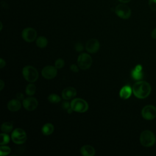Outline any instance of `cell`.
<instances>
[{"label": "cell", "mask_w": 156, "mask_h": 156, "mask_svg": "<svg viewBox=\"0 0 156 156\" xmlns=\"http://www.w3.org/2000/svg\"><path fill=\"white\" fill-rule=\"evenodd\" d=\"M132 91L136 98L138 99H145L150 94L151 92V87L147 82L139 80L133 84Z\"/></svg>", "instance_id": "1"}, {"label": "cell", "mask_w": 156, "mask_h": 156, "mask_svg": "<svg viewBox=\"0 0 156 156\" xmlns=\"http://www.w3.org/2000/svg\"><path fill=\"white\" fill-rule=\"evenodd\" d=\"M141 144L146 147H149L154 145L156 141L155 134L151 130H146L143 131L140 136Z\"/></svg>", "instance_id": "2"}, {"label": "cell", "mask_w": 156, "mask_h": 156, "mask_svg": "<svg viewBox=\"0 0 156 156\" xmlns=\"http://www.w3.org/2000/svg\"><path fill=\"white\" fill-rule=\"evenodd\" d=\"M23 77L29 82H35L38 78V72L37 69L30 65L26 66L22 71Z\"/></svg>", "instance_id": "3"}, {"label": "cell", "mask_w": 156, "mask_h": 156, "mask_svg": "<svg viewBox=\"0 0 156 156\" xmlns=\"http://www.w3.org/2000/svg\"><path fill=\"white\" fill-rule=\"evenodd\" d=\"M115 13L119 18L123 20H127L131 16L132 11L130 7L126 4L121 3L115 7Z\"/></svg>", "instance_id": "4"}, {"label": "cell", "mask_w": 156, "mask_h": 156, "mask_svg": "<svg viewBox=\"0 0 156 156\" xmlns=\"http://www.w3.org/2000/svg\"><path fill=\"white\" fill-rule=\"evenodd\" d=\"M71 107L73 111L84 113L88 110V104L86 101L81 98H74L71 102Z\"/></svg>", "instance_id": "5"}, {"label": "cell", "mask_w": 156, "mask_h": 156, "mask_svg": "<svg viewBox=\"0 0 156 156\" xmlns=\"http://www.w3.org/2000/svg\"><path fill=\"white\" fill-rule=\"evenodd\" d=\"M11 139L14 143L22 144L24 143L27 140V134L23 129L16 128L12 132Z\"/></svg>", "instance_id": "6"}, {"label": "cell", "mask_w": 156, "mask_h": 156, "mask_svg": "<svg viewBox=\"0 0 156 156\" xmlns=\"http://www.w3.org/2000/svg\"><path fill=\"white\" fill-rule=\"evenodd\" d=\"M77 62L79 68L82 69H89L91 66L93 60L91 57L88 54L82 53L79 55Z\"/></svg>", "instance_id": "7"}, {"label": "cell", "mask_w": 156, "mask_h": 156, "mask_svg": "<svg viewBox=\"0 0 156 156\" xmlns=\"http://www.w3.org/2000/svg\"><path fill=\"white\" fill-rule=\"evenodd\" d=\"M141 116L146 120H152L156 117V107L147 105L141 110Z\"/></svg>", "instance_id": "8"}, {"label": "cell", "mask_w": 156, "mask_h": 156, "mask_svg": "<svg viewBox=\"0 0 156 156\" xmlns=\"http://www.w3.org/2000/svg\"><path fill=\"white\" fill-rule=\"evenodd\" d=\"M23 39L26 42L31 43L37 39V32L34 28L28 27L24 28L21 33Z\"/></svg>", "instance_id": "9"}, {"label": "cell", "mask_w": 156, "mask_h": 156, "mask_svg": "<svg viewBox=\"0 0 156 156\" xmlns=\"http://www.w3.org/2000/svg\"><path fill=\"white\" fill-rule=\"evenodd\" d=\"M57 69L55 66H46L41 70V75L46 79H54L57 76Z\"/></svg>", "instance_id": "10"}, {"label": "cell", "mask_w": 156, "mask_h": 156, "mask_svg": "<svg viewBox=\"0 0 156 156\" xmlns=\"http://www.w3.org/2000/svg\"><path fill=\"white\" fill-rule=\"evenodd\" d=\"M23 105L26 110L33 111L38 107V102L37 99L34 97H28L23 100Z\"/></svg>", "instance_id": "11"}, {"label": "cell", "mask_w": 156, "mask_h": 156, "mask_svg": "<svg viewBox=\"0 0 156 156\" xmlns=\"http://www.w3.org/2000/svg\"><path fill=\"white\" fill-rule=\"evenodd\" d=\"M100 48L99 41L95 38H91L88 40L85 44V49L88 52L91 54L96 53Z\"/></svg>", "instance_id": "12"}, {"label": "cell", "mask_w": 156, "mask_h": 156, "mask_svg": "<svg viewBox=\"0 0 156 156\" xmlns=\"http://www.w3.org/2000/svg\"><path fill=\"white\" fill-rule=\"evenodd\" d=\"M77 91L74 87H68L63 90L62 92V97L65 100H69L76 97Z\"/></svg>", "instance_id": "13"}, {"label": "cell", "mask_w": 156, "mask_h": 156, "mask_svg": "<svg viewBox=\"0 0 156 156\" xmlns=\"http://www.w3.org/2000/svg\"><path fill=\"white\" fill-rule=\"evenodd\" d=\"M132 93V88H131L130 86L127 85H124L119 91V96L123 99H127L130 97Z\"/></svg>", "instance_id": "14"}, {"label": "cell", "mask_w": 156, "mask_h": 156, "mask_svg": "<svg viewBox=\"0 0 156 156\" xmlns=\"http://www.w3.org/2000/svg\"><path fill=\"white\" fill-rule=\"evenodd\" d=\"M21 107L20 100L18 99H13L9 101L7 104V108L11 112L18 111Z\"/></svg>", "instance_id": "15"}, {"label": "cell", "mask_w": 156, "mask_h": 156, "mask_svg": "<svg viewBox=\"0 0 156 156\" xmlns=\"http://www.w3.org/2000/svg\"><path fill=\"white\" fill-rule=\"evenodd\" d=\"M80 153L83 156H93L95 155V149L91 145H84L80 148Z\"/></svg>", "instance_id": "16"}, {"label": "cell", "mask_w": 156, "mask_h": 156, "mask_svg": "<svg viewBox=\"0 0 156 156\" xmlns=\"http://www.w3.org/2000/svg\"><path fill=\"white\" fill-rule=\"evenodd\" d=\"M54 126L51 123H46L41 128V132L44 135H49L54 132Z\"/></svg>", "instance_id": "17"}, {"label": "cell", "mask_w": 156, "mask_h": 156, "mask_svg": "<svg viewBox=\"0 0 156 156\" xmlns=\"http://www.w3.org/2000/svg\"><path fill=\"white\" fill-rule=\"evenodd\" d=\"M13 127V122L7 121V122H4L2 124L1 127V130L3 132L8 133L12 131Z\"/></svg>", "instance_id": "18"}, {"label": "cell", "mask_w": 156, "mask_h": 156, "mask_svg": "<svg viewBox=\"0 0 156 156\" xmlns=\"http://www.w3.org/2000/svg\"><path fill=\"white\" fill-rule=\"evenodd\" d=\"M48 41L47 38L44 36H40L36 39V44L40 48H45L48 44Z\"/></svg>", "instance_id": "19"}, {"label": "cell", "mask_w": 156, "mask_h": 156, "mask_svg": "<svg viewBox=\"0 0 156 156\" xmlns=\"http://www.w3.org/2000/svg\"><path fill=\"white\" fill-rule=\"evenodd\" d=\"M26 93L27 95L31 96H33L36 91V87L34 83H29L26 87Z\"/></svg>", "instance_id": "20"}, {"label": "cell", "mask_w": 156, "mask_h": 156, "mask_svg": "<svg viewBox=\"0 0 156 156\" xmlns=\"http://www.w3.org/2000/svg\"><path fill=\"white\" fill-rule=\"evenodd\" d=\"M131 76L134 80H140L143 77V74L141 71H138L135 68L131 72Z\"/></svg>", "instance_id": "21"}, {"label": "cell", "mask_w": 156, "mask_h": 156, "mask_svg": "<svg viewBox=\"0 0 156 156\" xmlns=\"http://www.w3.org/2000/svg\"><path fill=\"white\" fill-rule=\"evenodd\" d=\"M1 141H0V144L1 145H5L8 144L10 141V136L7 133H1Z\"/></svg>", "instance_id": "22"}, {"label": "cell", "mask_w": 156, "mask_h": 156, "mask_svg": "<svg viewBox=\"0 0 156 156\" xmlns=\"http://www.w3.org/2000/svg\"><path fill=\"white\" fill-rule=\"evenodd\" d=\"M48 101L51 102V103H54V104H56L58 103L59 102H60L61 101V98L60 97L56 94H51L50 95H49L48 96Z\"/></svg>", "instance_id": "23"}, {"label": "cell", "mask_w": 156, "mask_h": 156, "mask_svg": "<svg viewBox=\"0 0 156 156\" xmlns=\"http://www.w3.org/2000/svg\"><path fill=\"white\" fill-rule=\"evenodd\" d=\"M11 152V149L5 145H1L0 147V155L1 156L7 155Z\"/></svg>", "instance_id": "24"}, {"label": "cell", "mask_w": 156, "mask_h": 156, "mask_svg": "<svg viewBox=\"0 0 156 156\" xmlns=\"http://www.w3.org/2000/svg\"><path fill=\"white\" fill-rule=\"evenodd\" d=\"M65 66V61L62 58H58L55 62V66L57 69H61Z\"/></svg>", "instance_id": "25"}, {"label": "cell", "mask_w": 156, "mask_h": 156, "mask_svg": "<svg viewBox=\"0 0 156 156\" xmlns=\"http://www.w3.org/2000/svg\"><path fill=\"white\" fill-rule=\"evenodd\" d=\"M148 4L151 10L156 11V0H149Z\"/></svg>", "instance_id": "26"}, {"label": "cell", "mask_w": 156, "mask_h": 156, "mask_svg": "<svg viewBox=\"0 0 156 156\" xmlns=\"http://www.w3.org/2000/svg\"><path fill=\"white\" fill-rule=\"evenodd\" d=\"M74 48L77 52H81L83 49V46L82 45V44L81 43H77L75 44Z\"/></svg>", "instance_id": "27"}, {"label": "cell", "mask_w": 156, "mask_h": 156, "mask_svg": "<svg viewBox=\"0 0 156 156\" xmlns=\"http://www.w3.org/2000/svg\"><path fill=\"white\" fill-rule=\"evenodd\" d=\"M62 107L63 109L68 110L71 107V103L69 104L68 101H64L62 104Z\"/></svg>", "instance_id": "28"}, {"label": "cell", "mask_w": 156, "mask_h": 156, "mask_svg": "<svg viewBox=\"0 0 156 156\" xmlns=\"http://www.w3.org/2000/svg\"><path fill=\"white\" fill-rule=\"evenodd\" d=\"M79 66L76 65V64H72L70 66V69L74 73H77L79 71Z\"/></svg>", "instance_id": "29"}, {"label": "cell", "mask_w": 156, "mask_h": 156, "mask_svg": "<svg viewBox=\"0 0 156 156\" xmlns=\"http://www.w3.org/2000/svg\"><path fill=\"white\" fill-rule=\"evenodd\" d=\"M16 98H17L18 99H19V100H23V99H24V94H23L22 93H21V92L17 93L16 94Z\"/></svg>", "instance_id": "30"}, {"label": "cell", "mask_w": 156, "mask_h": 156, "mask_svg": "<svg viewBox=\"0 0 156 156\" xmlns=\"http://www.w3.org/2000/svg\"><path fill=\"white\" fill-rule=\"evenodd\" d=\"M5 65V61L2 58H1V62H0V68H2Z\"/></svg>", "instance_id": "31"}, {"label": "cell", "mask_w": 156, "mask_h": 156, "mask_svg": "<svg viewBox=\"0 0 156 156\" xmlns=\"http://www.w3.org/2000/svg\"><path fill=\"white\" fill-rule=\"evenodd\" d=\"M151 37L152 38L156 39V27L154 30H152L151 32Z\"/></svg>", "instance_id": "32"}, {"label": "cell", "mask_w": 156, "mask_h": 156, "mask_svg": "<svg viewBox=\"0 0 156 156\" xmlns=\"http://www.w3.org/2000/svg\"><path fill=\"white\" fill-rule=\"evenodd\" d=\"M5 85L4 82H3L2 80H0V90H2V89L4 88V87Z\"/></svg>", "instance_id": "33"}, {"label": "cell", "mask_w": 156, "mask_h": 156, "mask_svg": "<svg viewBox=\"0 0 156 156\" xmlns=\"http://www.w3.org/2000/svg\"><path fill=\"white\" fill-rule=\"evenodd\" d=\"M135 69L138 71H142V66L141 65H137L135 67Z\"/></svg>", "instance_id": "34"}, {"label": "cell", "mask_w": 156, "mask_h": 156, "mask_svg": "<svg viewBox=\"0 0 156 156\" xmlns=\"http://www.w3.org/2000/svg\"><path fill=\"white\" fill-rule=\"evenodd\" d=\"M119 2L123 3V4H127L129 3L131 0H118Z\"/></svg>", "instance_id": "35"}, {"label": "cell", "mask_w": 156, "mask_h": 156, "mask_svg": "<svg viewBox=\"0 0 156 156\" xmlns=\"http://www.w3.org/2000/svg\"><path fill=\"white\" fill-rule=\"evenodd\" d=\"M0 25H1V28H0V30H2V22H1V21L0 22Z\"/></svg>", "instance_id": "36"}]
</instances>
